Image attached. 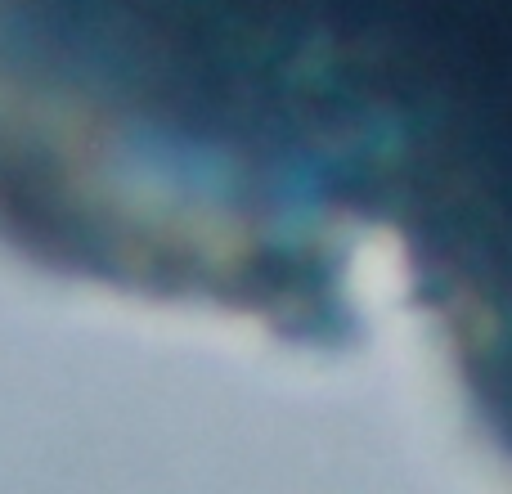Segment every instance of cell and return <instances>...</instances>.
I'll return each instance as SVG.
<instances>
[]
</instances>
